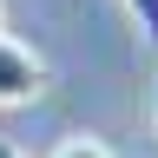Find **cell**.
<instances>
[{
	"label": "cell",
	"mask_w": 158,
	"mask_h": 158,
	"mask_svg": "<svg viewBox=\"0 0 158 158\" xmlns=\"http://www.w3.org/2000/svg\"><path fill=\"white\" fill-rule=\"evenodd\" d=\"M46 59H40L33 46H20V40L0 33V112L13 106H33V99H46Z\"/></svg>",
	"instance_id": "6da1fadb"
},
{
	"label": "cell",
	"mask_w": 158,
	"mask_h": 158,
	"mask_svg": "<svg viewBox=\"0 0 158 158\" xmlns=\"http://www.w3.org/2000/svg\"><path fill=\"white\" fill-rule=\"evenodd\" d=\"M138 40H145V59H152V79H158V0H125Z\"/></svg>",
	"instance_id": "7a4b0ae2"
},
{
	"label": "cell",
	"mask_w": 158,
	"mask_h": 158,
	"mask_svg": "<svg viewBox=\"0 0 158 158\" xmlns=\"http://www.w3.org/2000/svg\"><path fill=\"white\" fill-rule=\"evenodd\" d=\"M53 158H112V152L99 145V138H86V132H73V138H59V145H53Z\"/></svg>",
	"instance_id": "3957f363"
},
{
	"label": "cell",
	"mask_w": 158,
	"mask_h": 158,
	"mask_svg": "<svg viewBox=\"0 0 158 158\" xmlns=\"http://www.w3.org/2000/svg\"><path fill=\"white\" fill-rule=\"evenodd\" d=\"M0 158H20V152H13V145H7V138H0Z\"/></svg>",
	"instance_id": "277c9868"
}]
</instances>
